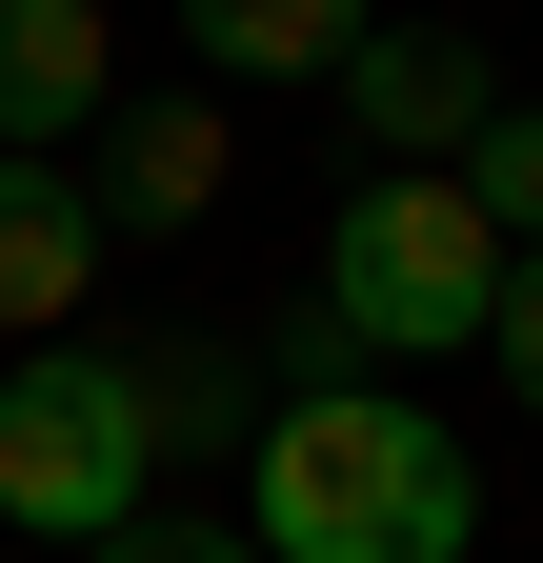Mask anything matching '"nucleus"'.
Instances as JSON below:
<instances>
[{
  "mask_svg": "<svg viewBox=\"0 0 543 563\" xmlns=\"http://www.w3.org/2000/svg\"><path fill=\"white\" fill-rule=\"evenodd\" d=\"M101 121V0H0V162H60Z\"/></svg>",
  "mask_w": 543,
  "mask_h": 563,
  "instance_id": "39448f33",
  "label": "nucleus"
},
{
  "mask_svg": "<svg viewBox=\"0 0 543 563\" xmlns=\"http://www.w3.org/2000/svg\"><path fill=\"white\" fill-rule=\"evenodd\" d=\"M343 121L383 141V162H463V141L503 121V81H484V41H443V21H383V41L343 60Z\"/></svg>",
  "mask_w": 543,
  "mask_h": 563,
  "instance_id": "20e7f679",
  "label": "nucleus"
},
{
  "mask_svg": "<svg viewBox=\"0 0 543 563\" xmlns=\"http://www.w3.org/2000/svg\"><path fill=\"white\" fill-rule=\"evenodd\" d=\"M222 162H242V141L201 121V101H142V121L101 141V181H81V201H101V242H121V222H142V242H181L201 201H222Z\"/></svg>",
  "mask_w": 543,
  "mask_h": 563,
  "instance_id": "0eeeda50",
  "label": "nucleus"
},
{
  "mask_svg": "<svg viewBox=\"0 0 543 563\" xmlns=\"http://www.w3.org/2000/svg\"><path fill=\"white\" fill-rule=\"evenodd\" d=\"M81 563H262V523H181V504H142V523L81 543Z\"/></svg>",
  "mask_w": 543,
  "mask_h": 563,
  "instance_id": "9b49d317",
  "label": "nucleus"
},
{
  "mask_svg": "<svg viewBox=\"0 0 543 563\" xmlns=\"http://www.w3.org/2000/svg\"><path fill=\"white\" fill-rule=\"evenodd\" d=\"M242 523H262V563H463L484 483H463V422H423V402L282 383L242 443Z\"/></svg>",
  "mask_w": 543,
  "mask_h": 563,
  "instance_id": "f257e3e1",
  "label": "nucleus"
},
{
  "mask_svg": "<svg viewBox=\"0 0 543 563\" xmlns=\"http://www.w3.org/2000/svg\"><path fill=\"white\" fill-rule=\"evenodd\" d=\"M484 363H503V402H543V242L503 262V322H484Z\"/></svg>",
  "mask_w": 543,
  "mask_h": 563,
  "instance_id": "f8f14e48",
  "label": "nucleus"
},
{
  "mask_svg": "<svg viewBox=\"0 0 543 563\" xmlns=\"http://www.w3.org/2000/svg\"><path fill=\"white\" fill-rule=\"evenodd\" d=\"M121 383H142L162 463H201V443H262V422H242V363H222V342H162V363H121Z\"/></svg>",
  "mask_w": 543,
  "mask_h": 563,
  "instance_id": "1a4fd4ad",
  "label": "nucleus"
},
{
  "mask_svg": "<svg viewBox=\"0 0 543 563\" xmlns=\"http://www.w3.org/2000/svg\"><path fill=\"white\" fill-rule=\"evenodd\" d=\"M181 41L222 60V81H343L383 21H363V0H181Z\"/></svg>",
  "mask_w": 543,
  "mask_h": 563,
  "instance_id": "6e6552de",
  "label": "nucleus"
},
{
  "mask_svg": "<svg viewBox=\"0 0 543 563\" xmlns=\"http://www.w3.org/2000/svg\"><path fill=\"white\" fill-rule=\"evenodd\" d=\"M162 504V422L121 383V342H21L0 383V523L21 543H121Z\"/></svg>",
  "mask_w": 543,
  "mask_h": 563,
  "instance_id": "7ed1b4c3",
  "label": "nucleus"
},
{
  "mask_svg": "<svg viewBox=\"0 0 543 563\" xmlns=\"http://www.w3.org/2000/svg\"><path fill=\"white\" fill-rule=\"evenodd\" d=\"M81 282H101V201L60 181V162H0V342L81 322Z\"/></svg>",
  "mask_w": 543,
  "mask_h": 563,
  "instance_id": "423d86ee",
  "label": "nucleus"
},
{
  "mask_svg": "<svg viewBox=\"0 0 543 563\" xmlns=\"http://www.w3.org/2000/svg\"><path fill=\"white\" fill-rule=\"evenodd\" d=\"M463 181H484V222H503V242H543V101H503L484 141H463Z\"/></svg>",
  "mask_w": 543,
  "mask_h": 563,
  "instance_id": "9d476101",
  "label": "nucleus"
},
{
  "mask_svg": "<svg viewBox=\"0 0 543 563\" xmlns=\"http://www.w3.org/2000/svg\"><path fill=\"white\" fill-rule=\"evenodd\" d=\"M503 222H484V181L463 162H383L343 222H322V302H343V342H383V363H443V342H484L503 322Z\"/></svg>",
  "mask_w": 543,
  "mask_h": 563,
  "instance_id": "f03ea898",
  "label": "nucleus"
}]
</instances>
